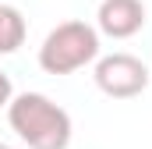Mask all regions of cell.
I'll return each mask as SVG.
<instances>
[{
  "instance_id": "cell-1",
  "label": "cell",
  "mask_w": 152,
  "mask_h": 149,
  "mask_svg": "<svg viewBox=\"0 0 152 149\" xmlns=\"http://www.w3.org/2000/svg\"><path fill=\"white\" fill-rule=\"evenodd\" d=\"M7 124L28 149H67L71 114L42 92H18L7 103Z\"/></svg>"
},
{
  "instance_id": "cell-2",
  "label": "cell",
  "mask_w": 152,
  "mask_h": 149,
  "mask_svg": "<svg viewBox=\"0 0 152 149\" xmlns=\"http://www.w3.org/2000/svg\"><path fill=\"white\" fill-rule=\"evenodd\" d=\"M99 57V29L88 21H60L39 46V68L46 74H75Z\"/></svg>"
},
{
  "instance_id": "cell-3",
  "label": "cell",
  "mask_w": 152,
  "mask_h": 149,
  "mask_svg": "<svg viewBox=\"0 0 152 149\" xmlns=\"http://www.w3.org/2000/svg\"><path fill=\"white\" fill-rule=\"evenodd\" d=\"M152 71L134 57V53H110V57H96V85L99 92H106L110 100H131L142 96L149 89Z\"/></svg>"
},
{
  "instance_id": "cell-4",
  "label": "cell",
  "mask_w": 152,
  "mask_h": 149,
  "mask_svg": "<svg viewBox=\"0 0 152 149\" xmlns=\"http://www.w3.org/2000/svg\"><path fill=\"white\" fill-rule=\"evenodd\" d=\"M99 36L110 39H131L145 29V4L142 0H103L96 11Z\"/></svg>"
},
{
  "instance_id": "cell-5",
  "label": "cell",
  "mask_w": 152,
  "mask_h": 149,
  "mask_svg": "<svg viewBox=\"0 0 152 149\" xmlns=\"http://www.w3.org/2000/svg\"><path fill=\"white\" fill-rule=\"evenodd\" d=\"M25 43V18L18 7L0 4V53H14Z\"/></svg>"
},
{
  "instance_id": "cell-6",
  "label": "cell",
  "mask_w": 152,
  "mask_h": 149,
  "mask_svg": "<svg viewBox=\"0 0 152 149\" xmlns=\"http://www.w3.org/2000/svg\"><path fill=\"white\" fill-rule=\"evenodd\" d=\"M11 96H14V85H11V78L0 71V107H7L11 103Z\"/></svg>"
},
{
  "instance_id": "cell-7",
  "label": "cell",
  "mask_w": 152,
  "mask_h": 149,
  "mask_svg": "<svg viewBox=\"0 0 152 149\" xmlns=\"http://www.w3.org/2000/svg\"><path fill=\"white\" fill-rule=\"evenodd\" d=\"M0 149H11V146H7V142H0Z\"/></svg>"
}]
</instances>
